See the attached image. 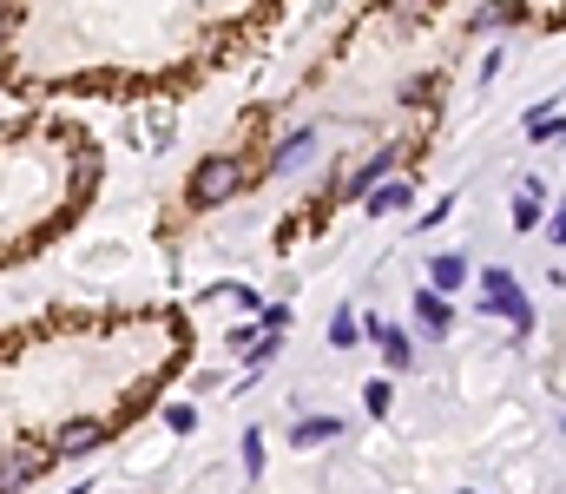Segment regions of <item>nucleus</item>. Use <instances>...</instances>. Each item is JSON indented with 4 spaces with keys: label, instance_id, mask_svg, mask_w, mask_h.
Returning <instances> with one entry per match:
<instances>
[{
    "label": "nucleus",
    "instance_id": "1",
    "mask_svg": "<svg viewBox=\"0 0 566 494\" xmlns=\"http://www.w3.org/2000/svg\"><path fill=\"white\" fill-rule=\"evenodd\" d=\"M481 317H507L520 336L534 330V303H527V290L514 284V271H507V264H494V271H488V297H481Z\"/></svg>",
    "mask_w": 566,
    "mask_h": 494
},
{
    "label": "nucleus",
    "instance_id": "2",
    "mask_svg": "<svg viewBox=\"0 0 566 494\" xmlns=\"http://www.w3.org/2000/svg\"><path fill=\"white\" fill-rule=\"evenodd\" d=\"M244 192V159H205L198 172H191V205L198 211H211V205H224V198H237Z\"/></svg>",
    "mask_w": 566,
    "mask_h": 494
},
{
    "label": "nucleus",
    "instance_id": "3",
    "mask_svg": "<svg viewBox=\"0 0 566 494\" xmlns=\"http://www.w3.org/2000/svg\"><path fill=\"white\" fill-rule=\"evenodd\" d=\"M461 284H468V257H461V251L428 257V290H441V297H448V290H461Z\"/></svg>",
    "mask_w": 566,
    "mask_h": 494
},
{
    "label": "nucleus",
    "instance_id": "4",
    "mask_svg": "<svg viewBox=\"0 0 566 494\" xmlns=\"http://www.w3.org/2000/svg\"><path fill=\"white\" fill-rule=\"evenodd\" d=\"M415 317H422L428 336H448V323H455V303L441 297V290H415Z\"/></svg>",
    "mask_w": 566,
    "mask_h": 494
},
{
    "label": "nucleus",
    "instance_id": "5",
    "mask_svg": "<svg viewBox=\"0 0 566 494\" xmlns=\"http://www.w3.org/2000/svg\"><path fill=\"white\" fill-rule=\"evenodd\" d=\"M343 435V415H310V422H290V448H323Z\"/></svg>",
    "mask_w": 566,
    "mask_h": 494
},
{
    "label": "nucleus",
    "instance_id": "6",
    "mask_svg": "<svg viewBox=\"0 0 566 494\" xmlns=\"http://www.w3.org/2000/svg\"><path fill=\"white\" fill-rule=\"evenodd\" d=\"M369 218H389V211H409V178H382L376 192H362Z\"/></svg>",
    "mask_w": 566,
    "mask_h": 494
},
{
    "label": "nucleus",
    "instance_id": "7",
    "mask_svg": "<svg viewBox=\"0 0 566 494\" xmlns=\"http://www.w3.org/2000/svg\"><path fill=\"white\" fill-rule=\"evenodd\" d=\"M547 211H540V178H520V198H514V231H540Z\"/></svg>",
    "mask_w": 566,
    "mask_h": 494
},
{
    "label": "nucleus",
    "instance_id": "8",
    "mask_svg": "<svg viewBox=\"0 0 566 494\" xmlns=\"http://www.w3.org/2000/svg\"><path fill=\"white\" fill-rule=\"evenodd\" d=\"M395 172V152H376V159H362L356 172H349V198H362V192H376L382 178Z\"/></svg>",
    "mask_w": 566,
    "mask_h": 494
},
{
    "label": "nucleus",
    "instance_id": "9",
    "mask_svg": "<svg viewBox=\"0 0 566 494\" xmlns=\"http://www.w3.org/2000/svg\"><path fill=\"white\" fill-rule=\"evenodd\" d=\"M310 152H316V132H297V139H283V145H277V159H270V165H277V172H297Z\"/></svg>",
    "mask_w": 566,
    "mask_h": 494
},
{
    "label": "nucleus",
    "instance_id": "10",
    "mask_svg": "<svg viewBox=\"0 0 566 494\" xmlns=\"http://www.w3.org/2000/svg\"><path fill=\"white\" fill-rule=\"evenodd\" d=\"M507 20H520V0H494V7H481V14H474V33L507 27Z\"/></svg>",
    "mask_w": 566,
    "mask_h": 494
},
{
    "label": "nucleus",
    "instance_id": "11",
    "mask_svg": "<svg viewBox=\"0 0 566 494\" xmlns=\"http://www.w3.org/2000/svg\"><path fill=\"white\" fill-rule=\"evenodd\" d=\"M527 139H566V119L560 112H534L527 119Z\"/></svg>",
    "mask_w": 566,
    "mask_h": 494
},
{
    "label": "nucleus",
    "instance_id": "12",
    "mask_svg": "<svg viewBox=\"0 0 566 494\" xmlns=\"http://www.w3.org/2000/svg\"><path fill=\"white\" fill-rule=\"evenodd\" d=\"M330 343H336V350H356V343H362V323L349 317V310H343V317L330 323Z\"/></svg>",
    "mask_w": 566,
    "mask_h": 494
},
{
    "label": "nucleus",
    "instance_id": "13",
    "mask_svg": "<svg viewBox=\"0 0 566 494\" xmlns=\"http://www.w3.org/2000/svg\"><path fill=\"white\" fill-rule=\"evenodd\" d=\"M165 429H172V435H191V429H198V409H191V402H172V409H165Z\"/></svg>",
    "mask_w": 566,
    "mask_h": 494
},
{
    "label": "nucleus",
    "instance_id": "14",
    "mask_svg": "<svg viewBox=\"0 0 566 494\" xmlns=\"http://www.w3.org/2000/svg\"><path fill=\"white\" fill-rule=\"evenodd\" d=\"M389 402H395L389 383H369V389H362V409H369V415H389Z\"/></svg>",
    "mask_w": 566,
    "mask_h": 494
},
{
    "label": "nucleus",
    "instance_id": "15",
    "mask_svg": "<svg viewBox=\"0 0 566 494\" xmlns=\"http://www.w3.org/2000/svg\"><path fill=\"white\" fill-rule=\"evenodd\" d=\"M244 475H264V435H244Z\"/></svg>",
    "mask_w": 566,
    "mask_h": 494
},
{
    "label": "nucleus",
    "instance_id": "16",
    "mask_svg": "<svg viewBox=\"0 0 566 494\" xmlns=\"http://www.w3.org/2000/svg\"><path fill=\"white\" fill-rule=\"evenodd\" d=\"M257 323H264V330H283V323H290V310H283V303H264V317H257Z\"/></svg>",
    "mask_w": 566,
    "mask_h": 494
},
{
    "label": "nucleus",
    "instance_id": "17",
    "mask_svg": "<svg viewBox=\"0 0 566 494\" xmlns=\"http://www.w3.org/2000/svg\"><path fill=\"white\" fill-rule=\"evenodd\" d=\"M547 238H553V244H566V205H560V211H553V218H547Z\"/></svg>",
    "mask_w": 566,
    "mask_h": 494
},
{
    "label": "nucleus",
    "instance_id": "18",
    "mask_svg": "<svg viewBox=\"0 0 566 494\" xmlns=\"http://www.w3.org/2000/svg\"><path fill=\"white\" fill-rule=\"evenodd\" d=\"M389 14H422V0H389Z\"/></svg>",
    "mask_w": 566,
    "mask_h": 494
},
{
    "label": "nucleus",
    "instance_id": "19",
    "mask_svg": "<svg viewBox=\"0 0 566 494\" xmlns=\"http://www.w3.org/2000/svg\"><path fill=\"white\" fill-rule=\"evenodd\" d=\"M66 494H86V488H66Z\"/></svg>",
    "mask_w": 566,
    "mask_h": 494
}]
</instances>
